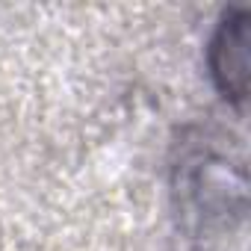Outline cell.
<instances>
[{
    "mask_svg": "<svg viewBox=\"0 0 251 251\" xmlns=\"http://www.w3.org/2000/svg\"><path fill=\"white\" fill-rule=\"evenodd\" d=\"M175 201L195 230L230 227L245 213V166L213 148H195L175 166Z\"/></svg>",
    "mask_w": 251,
    "mask_h": 251,
    "instance_id": "6da1fadb",
    "label": "cell"
},
{
    "mask_svg": "<svg viewBox=\"0 0 251 251\" xmlns=\"http://www.w3.org/2000/svg\"><path fill=\"white\" fill-rule=\"evenodd\" d=\"M207 71L216 92L242 106L248 98V15L245 9L222 12L210 42H207Z\"/></svg>",
    "mask_w": 251,
    "mask_h": 251,
    "instance_id": "7a4b0ae2",
    "label": "cell"
}]
</instances>
